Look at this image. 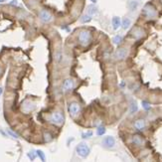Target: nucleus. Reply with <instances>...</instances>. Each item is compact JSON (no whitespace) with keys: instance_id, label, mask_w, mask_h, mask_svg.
<instances>
[{"instance_id":"1","label":"nucleus","mask_w":162,"mask_h":162,"mask_svg":"<svg viewBox=\"0 0 162 162\" xmlns=\"http://www.w3.org/2000/svg\"><path fill=\"white\" fill-rule=\"evenodd\" d=\"M76 151H77V153H78V155L80 156V157L86 158L90 154V147L88 146L87 143L82 142V143H79L78 145H77Z\"/></svg>"},{"instance_id":"2","label":"nucleus","mask_w":162,"mask_h":162,"mask_svg":"<svg viewBox=\"0 0 162 162\" xmlns=\"http://www.w3.org/2000/svg\"><path fill=\"white\" fill-rule=\"evenodd\" d=\"M64 120H65L64 114H63L61 111H55L50 116V122L53 123V124H56V125L63 124Z\"/></svg>"},{"instance_id":"3","label":"nucleus","mask_w":162,"mask_h":162,"mask_svg":"<svg viewBox=\"0 0 162 162\" xmlns=\"http://www.w3.org/2000/svg\"><path fill=\"white\" fill-rule=\"evenodd\" d=\"M143 14L147 18H155L157 16V10H156V8L152 4L147 3L143 7Z\"/></svg>"},{"instance_id":"4","label":"nucleus","mask_w":162,"mask_h":162,"mask_svg":"<svg viewBox=\"0 0 162 162\" xmlns=\"http://www.w3.org/2000/svg\"><path fill=\"white\" fill-rule=\"evenodd\" d=\"M79 42L84 46H87L88 44L90 43V39H92V36H90V33L88 30H83L82 32H80L79 34Z\"/></svg>"},{"instance_id":"5","label":"nucleus","mask_w":162,"mask_h":162,"mask_svg":"<svg viewBox=\"0 0 162 162\" xmlns=\"http://www.w3.org/2000/svg\"><path fill=\"white\" fill-rule=\"evenodd\" d=\"M39 18L41 21L45 22V23H49V22L52 21V19H53V16L49 11L45 10V9H42L39 12Z\"/></svg>"},{"instance_id":"6","label":"nucleus","mask_w":162,"mask_h":162,"mask_svg":"<svg viewBox=\"0 0 162 162\" xmlns=\"http://www.w3.org/2000/svg\"><path fill=\"white\" fill-rule=\"evenodd\" d=\"M80 109H81V108H80V105L78 103H72L69 106L68 111H69V114L72 115V116H77L80 112Z\"/></svg>"},{"instance_id":"7","label":"nucleus","mask_w":162,"mask_h":162,"mask_svg":"<svg viewBox=\"0 0 162 162\" xmlns=\"http://www.w3.org/2000/svg\"><path fill=\"white\" fill-rule=\"evenodd\" d=\"M115 144V139L114 137H112L111 135L106 136L105 138L103 139V145L106 148H112Z\"/></svg>"},{"instance_id":"8","label":"nucleus","mask_w":162,"mask_h":162,"mask_svg":"<svg viewBox=\"0 0 162 162\" xmlns=\"http://www.w3.org/2000/svg\"><path fill=\"white\" fill-rule=\"evenodd\" d=\"M74 80L73 79H66L63 83V90L64 92H70L71 90L74 88Z\"/></svg>"},{"instance_id":"9","label":"nucleus","mask_w":162,"mask_h":162,"mask_svg":"<svg viewBox=\"0 0 162 162\" xmlns=\"http://www.w3.org/2000/svg\"><path fill=\"white\" fill-rule=\"evenodd\" d=\"M115 58L117 60H122V59H124V58L127 56V50L125 48H122V49H119L114 54Z\"/></svg>"},{"instance_id":"10","label":"nucleus","mask_w":162,"mask_h":162,"mask_svg":"<svg viewBox=\"0 0 162 162\" xmlns=\"http://www.w3.org/2000/svg\"><path fill=\"white\" fill-rule=\"evenodd\" d=\"M145 126H146V122H145L144 119H137L134 122V127L137 130H143Z\"/></svg>"},{"instance_id":"11","label":"nucleus","mask_w":162,"mask_h":162,"mask_svg":"<svg viewBox=\"0 0 162 162\" xmlns=\"http://www.w3.org/2000/svg\"><path fill=\"white\" fill-rule=\"evenodd\" d=\"M122 25V21H120L119 17H117V16H115V17L112 18V27H114V30H117Z\"/></svg>"},{"instance_id":"12","label":"nucleus","mask_w":162,"mask_h":162,"mask_svg":"<svg viewBox=\"0 0 162 162\" xmlns=\"http://www.w3.org/2000/svg\"><path fill=\"white\" fill-rule=\"evenodd\" d=\"M132 143L135 145H141L143 143V139H142V137L140 135L135 134V135H133V137H132Z\"/></svg>"},{"instance_id":"13","label":"nucleus","mask_w":162,"mask_h":162,"mask_svg":"<svg viewBox=\"0 0 162 162\" xmlns=\"http://www.w3.org/2000/svg\"><path fill=\"white\" fill-rule=\"evenodd\" d=\"M98 13V8L95 6V5H90L88 7V14H90V16L95 15Z\"/></svg>"},{"instance_id":"14","label":"nucleus","mask_w":162,"mask_h":162,"mask_svg":"<svg viewBox=\"0 0 162 162\" xmlns=\"http://www.w3.org/2000/svg\"><path fill=\"white\" fill-rule=\"evenodd\" d=\"M130 20L128 18H123L122 19V28L126 30V29H128L129 28V26H130Z\"/></svg>"},{"instance_id":"15","label":"nucleus","mask_w":162,"mask_h":162,"mask_svg":"<svg viewBox=\"0 0 162 162\" xmlns=\"http://www.w3.org/2000/svg\"><path fill=\"white\" fill-rule=\"evenodd\" d=\"M106 132V127L103 125L98 126V129H97V134L98 135H103Z\"/></svg>"},{"instance_id":"16","label":"nucleus","mask_w":162,"mask_h":162,"mask_svg":"<svg viewBox=\"0 0 162 162\" xmlns=\"http://www.w3.org/2000/svg\"><path fill=\"white\" fill-rule=\"evenodd\" d=\"M27 156L29 157L30 160H35V158H36V156H37V152L34 151V150H31V151H29L27 153Z\"/></svg>"},{"instance_id":"17","label":"nucleus","mask_w":162,"mask_h":162,"mask_svg":"<svg viewBox=\"0 0 162 162\" xmlns=\"http://www.w3.org/2000/svg\"><path fill=\"white\" fill-rule=\"evenodd\" d=\"M90 20H92V16H90V14H87V15H84L83 17H82L81 22L82 23H88V22H90Z\"/></svg>"},{"instance_id":"18","label":"nucleus","mask_w":162,"mask_h":162,"mask_svg":"<svg viewBox=\"0 0 162 162\" xmlns=\"http://www.w3.org/2000/svg\"><path fill=\"white\" fill-rule=\"evenodd\" d=\"M37 152V156L39 157L42 161H45L46 160V156H45V153H44L42 150H36Z\"/></svg>"},{"instance_id":"19","label":"nucleus","mask_w":162,"mask_h":162,"mask_svg":"<svg viewBox=\"0 0 162 162\" xmlns=\"http://www.w3.org/2000/svg\"><path fill=\"white\" fill-rule=\"evenodd\" d=\"M137 109H138V108H137L136 103H134V101H132L130 105V114H134L135 111H137Z\"/></svg>"},{"instance_id":"20","label":"nucleus","mask_w":162,"mask_h":162,"mask_svg":"<svg viewBox=\"0 0 162 162\" xmlns=\"http://www.w3.org/2000/svg\"><path fill=\"white\" fill-rule=\"evenodd\" d=\"M90 136H93V131L92 130H90V131H87V132H83L82 133V137L85 139H87V138H90Z\"/></svg>"},{"instance_id":"21","label":"nucleus","mask_w":162,"mask_h":162,"mask_svg":"<svg viewBox=\"0 0 162 162\" xmlns=\"http://www.w3.org/2000/svg\"><path fill=\"white\" fill-rule=\"evenodd\" d=\"M122 38L119 36V35H116L114 38V43L115 44V45H119L120 43H122Z\"/></svg>"},{"instance_id":"22","label":"nucleus","mask_w":162,"mask_h":162,"mask_svg":"<svg viewBox=\"0 0 162 162\" xmlns=\"http://www.w3.org/2000/svg\"><path fill=\"white\" fill-rule=\"evenodd\" d=\"M52 135L50 133H48V132H45L44 133V140H45L46 142H50L52 140Z\"/></svg>"},{"instance_id":"23","label":"nucleus","mask_w":162,"mask_h":162,"mask_svg":"<svg viewBox=\"0 0 162 162\" xmlns=\"http://www.w3.org/2000/svg\"><path fill=\"white\" fill-rule=\"evenodd\" d=\"M6 132L9 134V135H11L12 137H14V138H18V134L17 133H15L14 131H12L11 129H7L6 130Z\"/></svg>"},{"instance_id":"24","label":"nucleus","mask_w":162,"mask_h":162,"mask_svg":"<svg viewBox=\"0 0 162 162\" xmlns=\"http://www.w3.org/2000/svg\"><path fill=\"white\" fill-rule=\"evenodd\" d=\"M142 106H143L144 109H146V111H149L150 108H151V106H150V105L148 103H146V101H142Z\"/></svg>"},{"instance_id":"25","label":"nucleus","mask_w":162,"mask_h":162,"mask_svg":"<svg viewBox=\"0 0 162 162\" xmlns=\"http://www.w3.org/2000/svg\"><path fill=\"white\" fill-rule=\"evenodd\" d=\"M10 5H17V1H16V0H13V1H11V3H10Z\"/></svg>"},{"instance_id":"26","label":"nucleus","mask_w":162,"mask_h":162,"mask_svg":"<svg viewBox=\"0 0 162 162\" xmlns=\"http://www.w3.org/2000/svg\"><path fill=\"white\" fill-rule=\"evenodd\" d=\"M2 93H3V90H2V88H1V87H0V95H2Z\"/></svg>"},{"instance_id":"27","label":"nucleus","mask_w":162,"mask_h":162,"mask_svg":"<svg viewBox=\"0 0 162 162\" xmlns=\"http://www.w3.org/2000/svg\"><path fill=\"white\" fill-rule=\"evenodd\" d=\"M98 0H90V2H93V3H97Z\"/></svg>"},{"instance_id":"28","label":"nucleus","mask_w":162,"mask_h":162,"mask_svg":"<svg viewBox=\"0 0 162 162\" xmlns=\"http://www.w3.org/2000/svg\"><path fill=\"white\" fill-rule=\"evenodd\" d=\"M5 1H6V0H0V3H3Z\"/></svg>"},{"instance_id":"29","label":"nucleus","mask_w":162,"mask_h":162,"mask_svg":"<svg viewBox=\"0 0 162 162\" xmlns=\"http://www.w3.org/2000/svg\"><path fill=\"white\" fill-rule=\"evenodd\" d=\"M1 73H2V70H1V68H0V75H1Z\"/></svg>"},{"instance_id":"30","label":"nucleus","mask_w":162,"mask_h":162,"mask_svg":"<svg viewBox=\"0 0 162 162\" xmlns=\"http://www.w3.org/2000/svg\"><path fill=\"white\" fill-rule=\"evenodd\" d=\"M161 4H162V0H161Z\"/></svg>"}]
</instances>
